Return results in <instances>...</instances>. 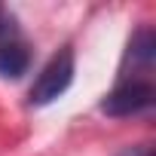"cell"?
Wrapping results in <instances>:
<instances>
[{
	"label": "cell",
	"instance_id": "6da1fadb",
	"mask_svg": "<svg viewBox=\"0 0 156 156\" xmlns=\"http://www.w3.org/2000/svg\"><path fill=\"white\" fill-rule=\"evenodd\" d=\"M70 83H73V52L64 46V49H58V52L43 64V70L37 73V80H34V86H31V92H28V101L37 104V107L52 104L58 95L67 92Z\"/></svg>",
	"mask_w": 156,
	"mask_h": 156
},
{
	"label": "cell",
	"instance_id": "7a4b0ae2",
	"mask_svg": "<svg viewBox=\"0 0 156 156\" xmlns=\"http://www.w3.org/2000/svg\"><path fill=\"white\" fill-rule=\"evenodd\" d=\"M150 104H153V86L144 80H126L101 101V110L107 116H135Z\"/></svg>",
	"mask_w": 156,
	"mask_h": 156
},
{
	"label": "cell",
	"instance_id": "3957f363",
	"mask_svg": "<svg viewBox=\"0 0 156 156\" xmlns=\"http://www.w3.org/2000/svg\"><path fill=\"white\" fill-rule=\"evenodd\" d=\"M28 64H31V55H28V46L19 37L0 40V76L19 80V76L28 70Z\"/></svg>",
	"mask_w": 156,
	"mask_h": 156
},
{
	"label": "cell",
	"instance_id": "277c9868",
	"mask_svg": "<svg viewBox=\"0 0 156 156\" xmlns=\"http://www.w3.org/2000/svg\"><path fill=\"white\" fill-rule=\"evenodd\" d=\"M129 58L138 61V64H144V67L153 64V58H156V34H153L150 28H141V31L132 37V43H129Z\"/></svg>",
	"mask_w": 156,
	"mask_h": 156
},
{
	"label": "cell",
	"instance_id": "5b68a950",
	"mask_svg": "<svg viewBox=\"0 0 156 156\" xmlns=\"http://www.w3.org/2000/svg\"><path fill=\"white\" fill-rule=\"evenodd\" d=\"M122 156H153V153H150V147H144V144H141V147H129Z\"/></svg>",
	"mask_w": 156,
	"mask_h": 156
}]
</instances>
